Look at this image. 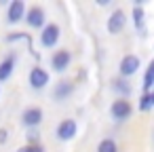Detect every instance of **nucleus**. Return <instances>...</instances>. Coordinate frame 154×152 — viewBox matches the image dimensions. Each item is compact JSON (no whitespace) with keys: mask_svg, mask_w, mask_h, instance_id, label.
<instances>
[{"mask_svg":"<svg viewBox=\"0 0 154 152\" xmlns=\"http://www.w3.org/2000/svg\"><path fill=\"white\" fill-rule=\"evenodd\" d=\"M7 42H17V40H26L30 47H32V36L30 34H26V32H13V34H9L7 38H5Z\"/></svg>","mask_w":154,"mask_h":152,"instance_id":"17","label":"nucleus"},{"mask_svg":"<svg viewBox=\"0 0 154 152\" xmlns=\"http://www.w3.org/2000/svg\"><path fill=\"white\" fill-rule=\"evenodd\" d=\"M59 38H61V28L57 23H47L40 30V38L38 40H40V45L45 49H55L57 42H59Z\"/></svg>","mask_w":154,"mask_h":152,"instance_id":"3","label":"nucleus"},{"mask_svg":"<svg viewBox=\"0 0 154 152\" xmlns=\"http://www.w3.org/2000/svg\"><path fill=\"white\" fill-rule=\"evenodd\" d=\"M28 82H30V87H32L34 91H42V89L51 82V74H49L42 66H34V68L30 70V74H28Z\"/></svg>","mask_w":154,"mask_h":152,"instance_id":"6","label":"nucleus"},{"mask_svg":"<svg viewBox=\"0 0 154 152\" xmlns=\"http://www.w3.org/2000/svg\"><path fill=\"white\" fill-rule=\"evenodd\" d=\"M97 5H99V7H108V5H110V0H97Z\"/></svg>","mask_w":154,"mask_h":152,"instance_id":"22","label":"nucleus"},{"mask_svg":"<svg viewBox=\"0 0 154 152\" xmlns=\"http://www.w3.org/2000/svg\"><path fill=\"white\" fill-rule=\"evenodd\" d=\"M110 116L116 120V123H127L131 116H133V106L129 99H122V97H116L110 106Z\"/></svg>","mask_w":154,"mask_h":152,"instance_id":"1","label":"nucleus"},{"mask_svg":"<svg viewBox=\"0 0 154 152\" xmlns=\"http://www.w3.org/2000/svg\"><path fill=\"white\" fill-rule=\"evenodd\" d=\"M76 133H78V123L74 118H63L55 127V137L59 141H70V139L76 137Z\"/></svg>","mask_w":154,"mask_h":152,"instance_id":"4","label":"nucleus"},{"mask_svg":"<svg viewBox=\"0 0 154 152\" xmlns=\"http://www.w3.org/2000/svg\"><path fill=\"white\" fill-rule=\"evenodd\" d=\"M42 118H45V112H42V108H38V106H28V108L21 112V125H23L26 129H36V127L42 123Z\"/></svg>","mask_w":154,"mask_h":152,"instance_id":"7","label":"nucleus"},{"mask_svg":"<svg viewBox=\"0 0 154 152\" xmlns=\"http://www.w3.org/2000/svg\"><path fill=\"white\" fill-rule=\"evenodd\" d=\"M141 87H143V93H150L154 89V59H150V64L143 72V85Z\"/></svg>","mask_w":154,"mask_h":152,"instance_id":"15","label":"nucleus"},{"mask_svg":"<svg viewBox=\"0 0 154 152\" xmlns=\"http://www.w3.org/2000/svg\"><path fill=\"white\" fill-rule=\"evenodd\" d=\"M0 93H2V91H0Z\"/></svg>","mask_w":154,"mask_h":152,"instance_id":"24","label":"nucleus"},{"mask_svg":"<svg viewBox=\"0 0 154 152\" xmlns=\"http://www.w3.org/2000/svg\"><path fill=\"white\" fill-rule=\"evenodd\" d=\"M112 91L118 95V97H122V99H129L131 95H133V87H131V80H127V78H122V76H116L112 82Z\"/></svg>","mask_w":154,"mask_h":152,"instance_id":"13","label":"nucleus"},{"mask_svg":"<svg viewBox=\"0 0 154 152\" xmlns=\"http://www.w3.org/2000/svg\"><path fill=\"white\" fill-rule=\"evenodd\" d=\"M70 64H72V53H70L68 49H57V51L51 55V68H53V72H57V74L66 72V70L70 68Z\"/></svg>","mask_w":154,"mask_h":152,"instance_id":"10","label":"nucleus"},{"mask_svg":"<svg viewBox=\"0 0 154 152\" xmlns=\"http://www.w3.org/2000/svg\"><path fill=\"white\" fill-rule=\"evenodd\" d=\"M26 141H28V146H36V144H40V133H38V129H28V133H26Z\"/></svg>","mask_w":154,"mask_h":152,"instance_id":"18","label":"nucleus"},{"mask_svg":"<svg viewBox=\"0 0 154 152\" xmlns=\"http://www.w3.org/2000/svg\"><path fill=\"white\" fill-rule=\"evenodd\" d=\"M150 104H152V108H154V89L150 91Z\"/></svg>","mask_w":154,"mask_h":152,"instance_id":"23","label":"nucleus"},{"mask_svg":"<svg viewBox=\"0 0 154 152\" xmlns=\"http://www.w3.org/2000/svg\"><path fill=\"white\" fill-rule=\"evenodd\" d=\"M26 13H28V7L21 0H13L7 7V21L9 23H19L21 19H26Z\"/></svg>","mask_w":154,"mask_h":152,"instance_id":"11","label":"nucleus"},{"mask_svg":"<svg viewBox=\"0 0 154 152\" xmlns=\"http://www.w3.org/2000/svg\"><path fill=\"white\" fill-rule=\"evenodd\" d=\"M74 93V82L72 80H59L53 87V99L55 101H66L68 97H72Z\"/></svg>","mask_w":154,"mask_h":152,"instance_id":"14","label":"nucleus"},{"mask_svg":"<svg viewBox=\"0 0 154 152\" xmlns=\"http://www.w3.org/2000/svg\"><path fill=\"white\" fill-rule=\"evenodd\" d=\"M17 152H45V146H42V144H36V146H28V144H26V146H21Z\"/></svg>","mask_w":154,"mask_h":152,"instance_id":"20","label":"nucleus"},{"mask_svg":"<svg viewBox=\"0 0 154 152\" xmlns=\"http://www.w3.org/2000/svg\"><path fill=\"white\" fill-rule=\"evenodd\" d=\"M15 66H17V53L11 51L2 61H0V82H5V80H9V78L13 76Z\"/></svg>","mask_w":154,"mask_h":152,"instance_id":"12","label":"nucleus"},{"mask_svg":"<svg viewBox=\"0 0 154 152\" xmlns=\"http://www.w3.org/2000/svg\"><path fill=\"white\" fill-rule=\"evenodd\" d=\"M139 68H141V59L133 53H127V55H122V59L118 64V76L129 80L131 76H135L139 72Z\"/></svg>","mask_w":154,"mask_h":152,"instance_id":"2","label":"nucleus"},{"mask_svg":"<svg viewBox=\"0 0 154 152\" xmlns=\"http://www.w3.org/2000/svg\"><path fill=\"white\" fill-rule=\"evenodd\" d=\"M95 152H120V148H118L116 139H112V137H103V139L97 144V150H95Z\"/></svg>","mask_w":154,"mask_h":152,"instance_id":"16","label":"nucleus"},{"mask_svg":"<svg viewBox=\"0 0 154 152\" xmlns=\"http://www.w3.org/2000/svg\"><path fill=\"white\" fill-rule=\"evenodd\" d=\"M131 19H133L135 30L139 32V36L146 38V36H148V30H146V11H143V2H141V0H135V2H133Z\"/></svg>","mask_w":154,"mask_h":152,"instance_id":"8","label":"nucleus"},{"mask_svg":"<svg viewBox=\"0 0 154 152\" xmlns=\"http://www.w3.org/2000/svg\"><path fill=\"white\" fill-rule=\"evenodd\" d=\"M7 141H9V129L0 127V144H7Z\"/></svg>","mask_w":154,"mask_h":152,"instance_id":"21","label":"nucleus"},{"mask_svg":"<svg viewBox=\"0 0 154 152\" xmlns=\"http://www.w3.org/2000/svg\"><path fill=\"white\" fill-rule=\"evenodd\" d=\"M125 28H127V13H125L122 9H114V11L110 13L108 21H106V30H108V34L116 36V34H120Z\"/></svg>","mask_w":154,"mask_h":152,"instance_id":"5","label":"nucleus"},{"mask_svg":"<svg viewBox=\"0 0 154 152\" xmlns=\"http://www.w3.org/2000/svg\"><path fill=\"white\" fill-rule=\"evenodd\" d=\"M137 108H139V112H148V110H152V104H150V93H141Z\"/></svg>","mask_w":154,"mask_h":152,"instance_id":"19","label":"nucleus"},{"mask_svg":"<svg viewBox=\"0 0 154 152\" xmlns=\"http://www.w3.org/2000/svg\"><path fill=\"white\" fill-rule=\"evenodd\" d=\"M26 23L30 28H34V30H42L47 26V13H45V9L38 7V5L30 7L28 13H26Z\"/></svg>","mask_w":154,"mask_h":152,"instance_id":"9","label":"nucleus"}]
</instances>
